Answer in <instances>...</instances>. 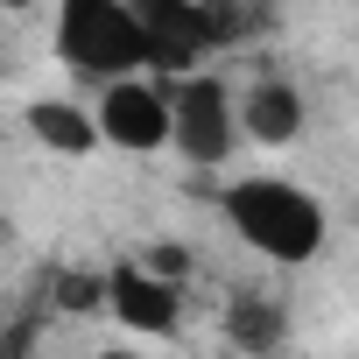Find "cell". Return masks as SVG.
I'll use <instances>...</instances> for the list:
<instances>
[{
    "label": "cell",
    "mask_w": 359,
    "mask_h": 359,
    "mask_svg": "<svg viewBox=\"0 0 359 359\" xmlns=\"http://www.w3.org/2000/svg\"><path fill=\"white\" fill-rule=\"evenodd\" d=\"M50 310H57V317L106 310V275H99V268H57V282H50Z\"/></svg>",
    "instance_id": "10"
},
{
    "label": "cell",
    "mask_w": 359,
    "mask_h": 359,
    "mask_svg": "<svg viewBox=\"0 0 359 359\" xmlns=\"http://www.w3.org/2000/svg\"><path fill=\"white\" fill-rule=\"evenodd\" d=\"M233 141H240L233 92L219 78H205V71H184L176 92H169V148H184L198 169H212V162L233 155Z\"/></svg>",
    "instance_id": "3"
},
{
    "label": "cell",
    "mask_w": 359,
    "mask_h": 359,
    "mask_svg": "<svg viewBox=\"0 0 359 359\" xmlns=\"http://www.w3.org/2000/svg\"><path fill=\"white\" fill-rule=\"evenodd\" d=\"M0 8H29V0H0Z\"/></svg>",
    "instance_id": "14"
},
{
    "label": "cell",
    "mask_w": 359,
    "mask_h": 359,
    "mask_svg": "<svg viewBox=\"0 0 359 359\" xmlns=\"http://www.w3.org/2000/svg\"><path fill=\"white\" fill-rule=\"evenodd\" d=\"M99 359H141V352H134V345H106Z\"/></svg>",
    "instance_id": "13"
},
{
    "label": "cell",
    "mask_w": 359,
    "mask_h": 359,
    "mask_svg": "<svg viewBox=\"0 0 359 359\" xmlns=\"http://www.w3.org/2000/svg\"><path fill=\"white\" fill-rule=\"evenodd\" d=\"M141 268H155V275H184V247H155V254H141Z\"/></svg>",
    "instance_id": "12"
},
{
    "label": "cell",
    "mask_w": 359,
    "mask_h": 359,
    "mask_svg": "<svg viewBox=\"0 0 359 359\" xmlns=\"http://www.w3.org/2000/svg\"><path fill=\"white\" fill-rule=\"evenodd\" d=\"M106 310L134 338H169L176 317H184V289L169 275H155V268H141V261H113L106 268Z\"/></svg>",
    "instance_id": "6"
},
{
    "label": "cell",
    "mask_w": 359,
    "mask_h": 359,
    "mask_svg": "<svg viewBox=\"0 0 359 359\" xmlns=\"http://www.w3.org/2000/svg\"><path fill=\"white\" fill-rule=\"evenodd\" d=\"M57 57L85 78H134L141 57V29L127 15V0H57Z\"/></svg>",
    "instance_id": "2"
},
{
    "label": "cell",
    "mask_w": 359,
    "mask_h": 359,
    "mask_svg": "<svg viewBox=\"0 0 359 359\" xmlns=\"http://www.w3.org/2000/svg\"><path fill=\"white\" fill-rule=\"evenodd\" d=\"M219 205H226L233 233L254 254L282 261V268H303V261L324 254V233H331L324 198L303 191V184H289V176H240V184H226Z\"/></svg>",
    "instance_id": "1"
},
{
    "label": "cell",
    "mask_w": 359,
    "mask_h": 359,
    "mask_svg": "<svg viewBox=\"0 0 359 359\" xmlns=\"http://www.w3.org/2000/svg\"><path fill=\"white\" fill-rule=\"evenodd\" d=\"M36 352V324L22 317V324H8V331H0V359H29Z\"/></svg>",
    "instance_id": "11"
},
{
    "label": "cell",
    "mask_w": 359,
    "mask_h": 359,
    "mask_svg": "<svg viewBox=\"0 0 359 359\" xmlns=\"http://www.w3.org/2000/svg\"><path fill=\"white\" fill-rule=\"evenodd\" d=\"M127 15L141 29V57L169 78H184L212 57V22H205V0H127Z\"/></svg>",
    "instance_id": "4"
},
{
    "label": "cell",
    "mask_w": 359,
    "mask_h": 359,
    "mask_svg": "<svg viewBox=\"0 0 359 359\" xmlns=\"http://www.w3.org/2000/svg\"><path fill=\"white\" fill-rule=\"evenodd\" d=\"M226 338H233L240 352H275V345L289 338L282 303H268V296H233V303H226Z\"/></svg>",
    "instance_id": "9"
},
{
    "label": "cell",
    "mask_w": 359,
    "mask_h": 359,
    "mask_svg": "<svg viewBox=\"0 0 359 359\" xmlns=\"http://www.w3.org/2000/svg\"><path fill=\"white\" fill-rule=\"evenodd\" d=\"M233 120L247 141L289 148V141H303V92L289 78H261V85H247V99H233Z\"/></svg>",
    "instance_id": "7"
},
{
    "label": "cell",
    "mask_w": 359,
    "mask_h": 359,
    "mask_svg": "<svg viewBox=\"0 0 359 359\" xmlns=\"http://www.w3.org/2000/svg\"><path fill=\"white\" fill-rule=\"evenodd\" d=\"M92 127H99V141H113L127 155H155V148H169V92L148 85L141 71L134 78H106Z\"/></svg>",
    "instance_id": "5"
},
{
    "label": "cell",
    "mask_w": 359,
    "mask_h": 359,
    "mask_svg": "<svg viewBox=\"0 0 359 359\" xmlns=\"http://www.w3.org/2000/svg\"><path fill=\"white\" fill-rule=\"evenodd\" d=\"M29 134L50 148V155H92L99 148V127L78 99H36L29 106Z\"/></svg>",
    "instance_id": "8"
}]
</instances>
